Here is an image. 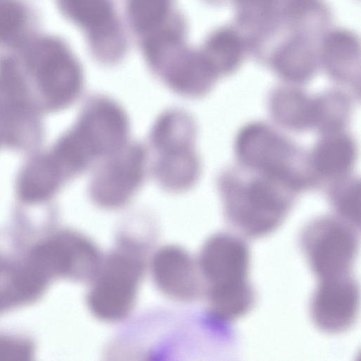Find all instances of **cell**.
I'll return each mask as SVG.
<instances>
[{
  "instance_id": "obj_1",
  "label": "cell",
  "mask_w": 361,
  "mask_h": 361,
  "mask_svg": "<svg viewBox=\"0 0 361 361\" xmlns=\"http://www.w3.org/2000/svg\"><path fill=\"white\" fill-rule=\"evenodd\" d=\"M217 184L226 219L252 238L276 231L292 210L299 192L279 178L241 165L225 169Z\"/></svg>"
},
{
  "instance_id": "obj_2",
  "label": "cell",
  "mask_w": 361,
  "mask_h": 361,
  "mask_svg": "<svg viewBox=\"0 0 361 361\" xmlns=\"http://www.w3.org/2000/svg\"><path fill=\"white\" fill-rule=\"evenodd\" d=\"M197 262L216 320L235 321L252 309L256 297L249 281L250 252L243 239L229 233H215L204 243Z\"/></svg>"
},
{
  "instance_id": "obj_3",
  "label": "cell",
  "mask_w": 361,
  "mask_h": 361,
  "mask_svg": "<svg viewBox=\"0 0 361 361\" xmlns=\"http://www.w3.org/2000/svg\"><path fill=\"white\" fill-rule=\"evenodd\" d=\"M129 131V120L121 106L106 96L94 95L51 154L66 175L73 176L123 147Z\"/></svg>"
},
{
  "instance_id": "obj_4",
  "label": "cell",
  "mask_w": 361,
  "mask_h": 361,
  "mask_svg": "<svg viewBox=\"0 0 361 361\" xmlns=\"http://www.w3.org/2000/svg\"><path fill=\"white\" fill-rule=\"evenodd\" d=\"M146 242L122 233L90 281L87 304L100 320L116 322L133 310L146 267Z\"/></svg>"
},
{
  "instance_id": "obj_5",
  "label": "cell",
  "mask_w": 361,
  "mask_h": 361,
  "mask_svg": "<svg viewBox=\"0 0 361 361\" xmlns=\"http://www.w3.org/2000/svg\"><path fill=\"white\" fill-rule=\"evenodd\" d=\"M196 135L195 121L182 109L165 111L155 121L149 138L154 152L152 171L163 189L184 192L197 181L201 165Z\"/></svg>"
},
{
  "instance_id": "obj_6",
  "label": "cell",
  "mask_w": 361,
  "mask_h": 361,
  "mask_svg": "<svg viewBox=\"0 0 361 361\" xmlns=\"http://www.w3.org/2000/svg\"><path fill=\"white\" fill-rule=\"evenodd\" d=\"M234 149L239 165L279 178L299 192L318 183L309 154L266 123L244 126L236 135Z\"/></svg>"
},
{
  "instance_id": "obj_7",
  "label": "cell",
  "mask_w": 361,
  "mask_h": 361,
  "mask_svg": "<svg viewBox=\"0 0 361 361\" xmlns=\"http://www.w3.org/2000/svg\"><path fill=\"white\" fill-rule=\"evenodd\" d=\"M359 227L338 216H324L308 223L300 246L319 280L351 274L359 248Z\"/></svg>"
},
{
  "instance_id": "obj_8",
  "label": "cell",
  "mask_w": 361,
  "mask_h": 361,
  "mask_svg": "<svg viewBox=\"0 0 361 361\" xmlns=\"http://www.w3.org/2000/svg\"><path fill=\"white\" fill-rule=\"evenodd\" d=\"M102 260L91 240L68 231L38 245L31 252L27 266L44 283L54 277L86 281L93 279Z\"/></svg>"
},
{
  "instance_id": "obj_9",
  "label": "cell",
  "mask_w": 361,
  "mask_h": 361,
  "mask_svg": "<svg viewBox=\"0 0 361 361\" xmlns=\"http://www.w3.org/2000/svg\"><path fill=\"white\" fill-rule=\"evenodd\" d=\"M101 161L90 181V198L95 204L104 209L123 207L145 180L146 150L140 143H127L120 150Z\"/></svg>"
},
{
  "instance_id": "obj_10",
  "label": "cell",
  "mask_w": 361,
  "mask_h": 361,
  "mask_svg": "<svg viewBox=\"0 0 361 361\" xmlns=\"http://www.w3.org/2000/svg\"><path fill=\"white\" fill-rule=\"evenodd\" d=\"M27 61L51 109L66 108L78 97L83 83L82 71L62 44L41 40L29 50Z\"/></svg>"
},
{
  "instance_id": "obj_11",
  "label": "cell",
  "mask_w": 361,
  "mask_h": 361,
  "mask_svg": "<svg viewBox=\"0 0 361 361\" xmlns=\"http://www.w3.org/2000/svg\"><path fill=\"white\" fill-rule=\"evenodd\" d=\"M180 39L169 41L149 56L153 71L173 92L188 97H200L210 92L216 73L202 54L180 48Z\"/></svg>"
},
{
  "instance_id": "obj_12",
  "label": "cell",
  "mask_w": 361,
  "mask_h": 361,
  "mask_svg": "<svg viewBox=\"0 0 361 361\" xmlns=\"http://www.w3.org/2000/svg\"><path fill=\"white\" fill-rule=\"evenodd\" d=\"M359 305V286L352 274L320 279L312 295L310 315L322 331L343 333L354 325Z\"/></svg>"
},
{
  "instance_id": "obj_13",
  "label": "cell",
  "mask_w": 361,
  "mask_h": 361,
  "mask_svg": "<svg viewBox=\"0 0 361 361\" xmlns=\"http://www.w3.org/2000/svg\"><path fill=\"white\" fill-rule=\"evenodd\" d=\"M150 267L156 287L171 299L191 301L204 290L197 262L179 246L166 245L159 249L152 257Z\"/></svg>"
},
{
  "instance_id": "obj_14",
  "label": "cell",
  "mask_w": 361,
  "mask_h": 361,
  "mask_svg": "<svg viewBox=\"0 0 361 361\" xmlns=\"http://www.w3.org/2000/svg\"><path fill=\"white\" fill-rule=\"evenodd\" d=\"M355 140L343 130L322 134L309 154L317 182H334L349 176L357 158Z\"/></svg>"
},
{
  "instance_id": "obj_15",
  "label": "cell",
  "mask_w": 361,
  "mask_h": 361,
  "mask_svg": "<svg viewBox=\"0 0 361 361\" xmlns=\"http://www.w3.org/2000/svg\"><path fill=\"white\" fill-rule=\"evenodd\" d=\"M30 97L25 82L11 61L0 65V128L13 139L15 130L30 113Z\"/></svg>"
},
{
  "instance_id": "obj_16",
  "label": "cell",
  "mask_w": 361,
  "mask_h": 361,
  "mask_svg": "<svg viewBox=\"0 0 361 361\" xmlns=\"http://www.w3.org/2000/svg\"><path fill=\"white\" fill-rule=\"evenodd\" d=\"M269 110L279 125L294 131L314 129L315 99L303 90L293 87H283L271 92Z\"/></svg>"
},
{
  "instance_id": "obj_17",
  "label": "cell",
  "mask_w": 361,
  "mask_h": 361,
  "mask_svg": "<svg viewBox=\"0 0 361 361\" xmlns=\"http://www.w3.org/2000/svg\"><path fill=\"white\" fill-rule=\"evenodd\" d=\"M66 178L51 154L33 159L25 167L19 178L18 192L27 203H37L49 199Z\"/></svg>"
},
{
  "instance_id": "obj_18",
  "label": "cell",
  "mask_w": 361,
  "mask_h": 361,
  "mask_svg": "<svg viewBox=\"0 0 361 361\" xmlns=\"http://www.w3.org/2000/svg\"><path fill=\"white\" fill-rule=\"evenodd\" d=\"M63 11L73 21L88 29L94 37L113 30V11L109 0H59Z\"/></svg>"
},
{
  "instance_id": "obj_19",
  "label": "cell",
  "mask_w": 361,
  "mask_h": 361,
  "mask_svg": "<svg viewBox=\"0 0 361 361\" xmlns=\"http://www.w3.org/2000/svg\"><path fill=\"white\" fill-rule=\"evenodd\" d=\"M352 110L348 94L341 90H327L315 96L314 128L322 134L343 130Z\"/></svg>"
},
{
  "instance_id": "obj_20",
  "label": "cell",
  "mask_w": 361,
  "mask_h": 361,
  "mask_svg": "<svg viewBox=\"0 0 361 361\" xmlns=\"http://www.w3.org/2000/svg\"><path fill=\"white\" fill-rule=\"evenodd\" d=\"M218 75L233 71L241 59V48L236 36L228 31H220L208 41L202 54Z\"/></svg>"
},
{
  "instance_id": "obj_21",
  "label": "cell",
  "mask_w": 361,
  "mask_h": 361,
  "mask_svg": "<svg viewBox=\"0 0 361 361\" xmlns=\"http://www.w3.org/2000/svg\"><path fill=\"white\" fill-rule=\"evenodd\" d=\"M329 197L338 216L360 227V184L359 178L347 176L332 182Z\"/></svg>"
},
{
  "instance_id": "obj_22",
  "label": "cell",
  "mask_w": 361,
  "mask_h": 361,
  "mask_svg": "<svg viewBox=\"0 0 361 361\" xmlns=\"http://www.w3.org/2000/svg\"><path fill=\"white\" fill-rule=\"evenodd\" d=\"M171 0H130V20L139 32H154L168 16Z\"/></svg>"
},
{
  "instance_id": "obj_23",
  "label": "cell",
  "mask_w": 361,
  "mask_h": 361,
  "mask_svg": "<svg viewBox=\"0 0 361 361\" xmlns=\"http://www.w3.org/2000/svg\"><path fill=\"white\" fill-rule=\"evenodd\" d=\"M25 20L22 6L16 0H0V42L13 39Z\"/></svg>"
},
{
  "instance_id": "obj_24",
  "label": "cell",
  "mask_w": 361,
  "mask_h": 361,
  "mask_svg": "<svg viewBox=\"0 0 361 361\" xmlns=\"http://www.w3.org/2000/svg\"><path fill=\"white\" fill-rule=\"evenodd\" d=\"M31 346L25 341L16 338H0V360H27L31 355Z\"/></svg>"
},
{
  "instance_id": "obj_25",
  "label": "cell",
  "mask_w": 361,
  "mask_h": 361,
  "mask_svg": "<svg viewBox=\"0 0 361 361\" xmlns=\"http://www.w3.org/2000/svg\"><path fill=\"white\" fill-rule=\"evenodd\" d=\"M5 302H7L5 292L2 289H0V306L2 305Z\"/></svg>"
}]
</instances>
